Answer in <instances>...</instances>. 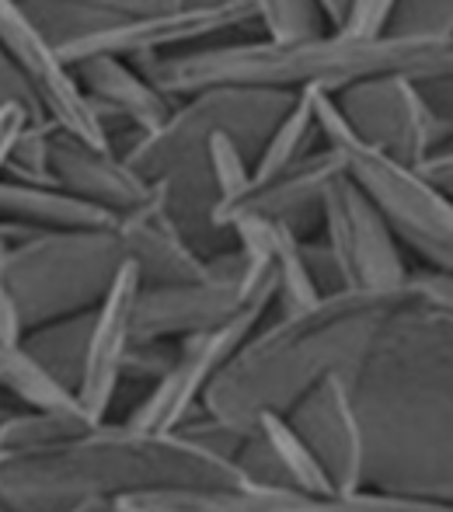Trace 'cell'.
Segmentation results:
<instances>
[{
    "label": "cell",
    "instance_id": "cell-1",
    "mask_svg": "<svg viewBox=\"0 0 453 512\" xmlns=\"http://www.w3.org/2000/svg\"><path fill=\"white\" fill-rule=\"evenodd\" d=\"M363 432L366 488L453 506V321L398 310L345 377Z\"/></svg>",
    "mask_w": 453,
    "mask_h": 512
},
{
    "label": "cell",
    "instance_id": "cell-2",
    "mask_svg": "<svg viewBox=\"0 0 453 512\" xmlns=\"http://www.w3.org/2000/svg\"><path fill=\"white\" fill-rule=\"evenodd\" d=\"M412 304V286L394 293L339 290L307 310L279 314L213 380L203 411L237 436H251L262 415H290L328 377H349L380 328Z\"/></svg>",
    "mask_w": 453,
    "mask_h": 512
},
{
    "label": "cell",
    "instance_id": "cell-3",
    "mask_svg": "<svg viewBox=\"0 0 453 512\" xmlns=\"http://www.w3.org/2000/svg\"><path fill=\"white\" fill-rule=\"evenodd\" d=\"M405 77L415 84L453 81V35H349L318 32L307 39H258L234 46L199 49L161 60L154 67V88L164 98L196 95L206 88H258L304 95L342 91L366 81Z\"/></svg>",
    "mask_w": 453,
    "mask_h": 512
},
{
    "label": "cell",
    "instance_id": "cell-4",
    "mask_svg": "<svg viewBox=\"0 0 453 512\" xmlns=\"http://www.w3.org/2000/svg\"><path fill=\"white\" fill-rule=\"evenodd\" d=\"M314 105V122L325 147L345 157V175L363 189V196L380 209L394 241L419 255L422 272L453 279V196L436 189L422 171L398 164L394 157L370 150L352 136L349 122L332 95L304 91Z\"/></svg>",
    "mask_w": 453,
    "mask_h": 512
},
{
    "label": "cell",
    "instance_id": "cell-5",
    "mask_svg": "<svg viewBox=\"0 0 453 512\" xmlns=\"http://www.w3.org/2000/svg\"><path fill=\"white\" fill-rule=\"evenodd\" d=\"M297 95L258 88H206L189 95V105L150 129V136L133 150L129 168L150 182L168 178L178 168H189L206 161V143L213 136H230L244 154H255L265 147L272 129L283 122Z\"/></svg>",
    "mask_w": 453,
    "mask_h": 512
},
{
    "label": "cell",
    "instance_id": "cell-6",
    "mask_svg": "<svg viewBox=\"0 0 453 512\" xmlns=\"http://www.w3.org/2000/svg\"><path fill=\"white\" fill-rule=\"evenodd\" d=\"M325 248L332 255L342 290L352 293H394L412 286V269L405 265L401 244L380 209L363 196L349 175L328 189L321 206Z\"/></svg>",
    "mask_w": 453,
    "mask_h": 512
},
{
    "label": "cell",
    "instance_id": "cell-7",
    "mask_svg": "<svg viewBox=\"0 0 453 512\" xmlns=\"http://www.w3.org/2000/svg\"><path fill=\"white\" fill-rule=\"evenodd\" d=\"M335 105L363 147L380 150L408 168H422L429 157L440 154L443 136L453 129L447 115L436 112L426 98L422 84L405 77L356 84L342 91Z\"/></svg>",
    "mask_w": 453,
    "mask_h": 512
},
{
    "label": "cell",
    "instance_id": "cell-8",
    "mask_svg": "<svg viewBox=\"0 0 453 512\" xmlns=\"http://www.w3.org/2000/svg\"><path fill=\"white\" fill-rule=\"evenodd\" d=\"M269 310L272 307H248L220 328L182 338L175 345V363H171L168 377L157 387H150L147 398H140V405L119 425L136 432H178L182 425H189L213 380L241 352V345L262 328Z\"/></svg>",
    "mask_w": 453,
    "mask_h": 512
},
{
    "label": "cell",
    "instance_id": "cell-9",
    "mask_svg": "<svg viewBox=\"0 0 453 512\" xmlns=\"http://www.w3.org/2000/svg\"><path fill=\"white\" fill-rule=\"evenodd\" d=\"M345 175V157L332 147H318L297 161L293 168L279 171L262 182H251L241 196L217 203L210 213V223L217 234L230 237L227 230L237 220H272L290 230H304V223L321 220V206L335 182Z\"/></svg>",
    "mask_w": 453,
    "mask_h": 512
},
{
    "label": "cell",
    "instance_id": "cell-10",
    "mask_svg": "<svg viewBox=\"0 0 453 512\" xmlns=\"http://www.w3.org/2000/svg\"><path fill=\"white\" fill-rule=\"evenodd\" d=\"M258 21L255 0H224L210 7H178V11H157L147 18L119 21L102 32H91L56 53L60 60H91V56H112V53H150L157 46H182L192 39L230 32Z\"/></svg>",
    "mask_w": 453,
    "mask_h": 512
},
{
    "label": "cell",
    "instance_id": "cell-11",
    "mask_svg": "<svg viewBox=\"0 0 453 512\" xmlns=\"http://www.w3.org/2000/svg\"><path fill=\"white\" fill-rule=\"evenodd\" d=\"M286 418L307 443V450L318 457V464L325 467L335 495H352L366 488L363 432H359V418L352 408L345 377H328Z\"/></svg>",
    "mask_w": 453,
    "mask_h": 512
},
{
    "label": "cell",
    "instance_id": "cell-12",
    "mask_svg": "<svg viewBox=\"0 0 453 512\" xmlns=\"http://www.w3.org/2000/svg\"><path fill=\"white\" fill-rule=\"evenodd\" d=\"M227 234L234 237V248L262 258L272 269L279 314H297V310H307L321 300V290L307 272L304 237L297 230L272 220H237Z\"/></svg>",
    "mask_w": 453,
    "mask_h": 512
},
{
    "label": "cell",
    "instance_id": "cell-13",
    "mask_svg": "<svg viewBox=\"0 0 453 512\" xmlns=\"http://www.w3.org/2000/svg\"><path fill=\"white\" fill-rule=\"evenodd\" d=\"M255 436L262 439V446L269 450L272 464L279 467V478H283L286 492L307 495V499H325V495H335L325 467H321L318 457L307 450V443L297 436V429H293L286 415H262L255 425Z\"/></svg>",
    "mask_w": 453,
    "mask_h": 512
},
{
    "label": "cell",
    "instance_id": "cell-14",
    "mask_svg": "<svg viewBox=\"0 0 453 512\" xmlns=\"http://www.w3.org/2000/svg\"><path fill=\"white\" fill-rule=\"evenodd\" d=\"M115 512H276V502L251 488H157L119 502Z\"/></svg>",
    "mask_w": 453,
    "mask_h": 512
},
{
    "label": "cell",
    "instance_id": "cell-15",
    "mask_svg": "<svg viewBox=\"0 0 453 512\" xmlns=\"http://www.w3.org/2000/svg\"><path fill=\"white\" fill-rule=\"evenodd\" d=\"M314 136H318V122H314V105L307 95H297V102L290 105V112L283 115L272 136L265 140V147L258 150L255 164H251V182H262L279 171L293 168L297 161H304L307 154H314Z\"/></svg>",
    "mask_w": 453,
    "mask_h": 512
},
{
    "label": "cell",
    "instance_id": "cell-16",
    "mask_svg": "<svg viewBox=\"0 0 453 512\" xmlns=\"http://www.w3.org/2000/svg\"><path fill=\"white\" fill-rule=\"evenodd\" d=\"M276 512H453L447 502L415 499V495L380 492V488H359L352 495H325L307 499L297 492H269Z\"/></svg>",
    "mask_w": 453,
    "mask_h": 512
},
{
    "label": "cell",
    "instance_id": "cell-17",
    "mask_svg": "<svg viewBox=\"0 0 453 512\" xmlns=\"http://www.w3.org/2000/svg\"><path fill=\"white\" fill-rule=\"evenodd\" d=\"M255 7L265 39L290 42V39H307V35L328 32L311 0H255Z\"/></svg>",
    "mask_w": 453,
    "mask_h": 512
},
{
    "label": "cell",
    "instance_id": "cell-18",
    "mask_svg": "<svg viewBox=\"0 0 453 512\" xmlns=\"http://www.w3.org/2000/svg\"><path fill=\"white\" fill-rule=\"evenodd\" d=\"M206 171H210V185H213L217 203H227V199L241 196L251 185L248 154H244L230 136H213V140L206 143Z\"/></svg>",
    "mask_w": 453,
    "mask_h": 512
},
{
    "label": "cell",
    "instance_id": "cell-19",
    "mask_svg": "<svg viewBox=\"0 0 453 512\" xmlns=\"http://www.w3.org/2000/svg\"><path fill=\"white\" fill-rule=\"evenodd\" d=\"M391 35H453V0H398Z\"/></svg>",
    "mask_w": 453,
    "mask_h": 512
},
{
    "label": "cell",
    "instance_id": "cell-20",
    "mask_svg": "<svg viewBox=\"0 0 453 512\" xmlns=\"http://www.w3.org/2000/svg\"><path fill=\"white\" fill-rule=\"evenodd\" d=\"M398 0H352L349 21H345L342 32L349 35H363V39H373V35L387 32V21H391Z\"/></svg>",
    "mask_w": 453,
    "mask_h": 512
},
{
    "label": "cell",
    "instance_id": "cell-21",
    "mask_svg": "<svg viewBox=\"0 0 453 512\" xmlns=\"http://www.w3.org/2000/svg\"><path fill=\"white\" fill-rule=\"evenodd\" d=\"M412 297L419 307L436 310V314L453 321V279L436 276V272H412Z\"/></svg>",
    "mask_w": 453,
    "mask_h": 512
},
{
    "label": "cell",
    "instance_id": "cell-22",
    "mask_svg": "<svg viewBox=\"0 0 453 512\" xmlns=\"http://www.w3.org/2000/svg\"><path fill=\"white\" fill-rule=\"evenodd\" d=\"M415 171H422L436 189H443L447 196H453V150H440V154H433L422 168H415Z\"/></svg>",
    "mask_w": 453,
    "mask_h": 512
},
{
    "label": "cell",
    "instance_id": "cell-23",
    "mask_svg": "<svg viewBox=\"0 0 453 512\" xmlns=\"http://www.w3.org/2000/svg\"><path fill=\"white\" fill-rule=\"evenodd\" d=\"M314 11L321 14L328 32H342L345 21H349V11H352V0H311Z\"/></svg>",
    "mask_w": 453,
    "mask_h": 512
},
{
    "label": "cell",
    "instance_id": "cell-24",
    "mask_svg": "<svg viewBox=\"0 0 453 512\" xmlns=\"http://www.w3.org/2000/svg\"><path fill=\"white\" fill-rule=\"evenodd\" d=\"M210 4H224V0H168L171 11H178V7H210Z\"/></svg>",
    "mask_w": 453,
    "mask_h": 512
}]
</instances>
